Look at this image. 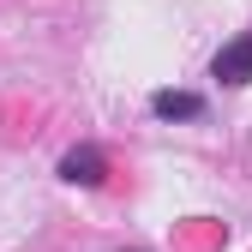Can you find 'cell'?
<instances>
[{"label":"cell","instance_id":"1","mask_svg":"<svg viewBox=\"0 0 252 252\" xmlns=\"http://www.w3.org/2000/svg\"><path fill=\"white\" fill-rule=\"evenodd\" d=\"M102 174H108V156L96 144H78L60 156V180H72V186H102Z\"/></svg>","mask_w":252,"mask_h":252},{"label":"cell","instance_id":"2","mask_svg":"<svg viewBox=\"0 0 252 252\" xmlns=\"http://www.w3.org/2000/svg\"><path fill=\"white\" fill-rule=\"evenodd\" d=\"M210 72L222 78V84H234V90H240V84H252V30H246V36H234L222 54L210 60Z\"/></svg>","mask_w":252,"mask_h":252},{"label":"cell","instance_id":"3","mask_svg":"<svg viewBox=\"0 0 252 252\" xmlns=\"http://www.w3.org/2000/svg\"><path fill=\"white\" fill-rule=\"evenodd\" d=\"M150 114H156V120H198L204 102L186 96V90H156V96H150Z\"/></svg>","mask_w":252,"mask_h":252}]
</instances>
